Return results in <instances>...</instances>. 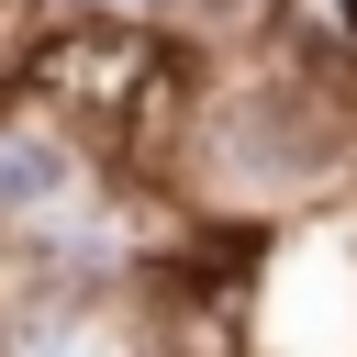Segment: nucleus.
<instances>
[{"label":"nucleus","mask_w":357,"mask_h":357,"mask_svg":"<svg viewBox=\"0 0 357 357\" xmlns=\"http://www.w3.org/2000/svg\"><path fill=\"white\" fill-rule=\"evenodd\" d=\"M145 22L190 56H245V45H279L290 0H145Z\"/></svg>","instance_id":"obj_4"},{"label":"nucleus","mask_w":357,"mask_h":357,"mask_svg":"<svg viewBox=\"0 0 357 357\" xmlns=\"http://www.w3.org/2000/svg\"><path fill=\"white\" fill-rule=\"evenodd\" d=\"M33 11H45V0H0V22H22V33H33Z\"/></svg>","instance_id":"obj_6"},{"label":"nucleus","mask_w":357,"mask_h":357,"mask_svg":"<svg viewBox=\"0 0 357 357\" xmlns=\"http://www.w3.org/2000/svg\"><path fill=\"white\" fill-rule=\"evenodd\" d=\"M0 357H156L145 279H123V290H0Z\"/></svg>","instance_id":"obj_3"},{"label":"nucleus","mask_w":357,"mask_h":357,"mask_svg":"<svg viewBox=\"0 0 357 357\" xmlns=\"http://www.w3.org/2000/svg\"><path fill=\"white\" fill-rule=\"evenodd\" d=\"M190 67V45H167L156 22H100V11H56L22 33V100L56 112L67 134H89L112 167L134 145V123L156 112V89Z\"/></svg>","instance_id":"obj_2"},{"label":"nucleus","mask_w":357,"mask_h":357,"mask_svg":"<svg viewBox=\"0 0 357 357\" xmlns=\"http://www.w3.org/2000/svg\"><path fill=\"white\" fill-rule=\"evenodd\" d=\"M145 190L212 245H279L357 201V67L301 45L190 56Z\"/></svg>","instance_id":"obj_1"},{"label":"nucleus","mask_w":357,"mask_h":357,"mask_svg":"<svg viewBox=\"0 0 357 357\" xmlns=\"http://www.w3.org/2000/svg\"><path fill=\"white\" fill-rule=\"evenodd\" d=\"M22 100V22H0V112Z\"/></svg>","instance_id":"obj_5"}]
</instances>
